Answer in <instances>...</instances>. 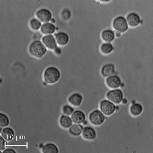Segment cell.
I'll return each instance as SVG.
<instances>
[{"label":"cell","instance_id":"1","mask_svg":"<svg viewBox=\"0 0 153 153\" xmlns=\"http://www.w3.org/2000/svg\"><path fill=\"white\" fill-rule=\"evenodd\" d=\"M47 51V50L45 45L39 40H35L33 42L30 46V54L38 58H40L44 56Z\"/></svg>","mask_w":153,"mask_h":153},{"label":"cell","instance_id":"2","mask_svg":"<svg viewBox=\"0 0 153 153\" xmlns=\"http://www.w3.org/2000/svg\"><path fill=\"white\" fill-rule=\"evenodd\" d=\"M61 76L59 70L55 67H49L45 71L44 79L48 83L53 84L57 82Z\"/></svg>","mask_w":153,"mask_h":153},{"label":"cell","instance_id":"3","mask_svg":"<svg viewBox=\"0 0 153 153\" xmlns=\"http://www.w3.org/2000/svg\"><path fill=\"white\" fill-rule=\"evenodd\" d=\"M113 27L115 30L120 33L127 31L129 26L127 20L123 16H118L113 21Z\"/></svg>","mask_w":153,"mask_h":153},{"label":"cell","instance_id":"4","mask_svg":"<svg viewBox=\"0 0 153 153\" xmlns=\"http://www.w3.org/2000/svg\"><path fill=\"white\" fill-rule=\"evenodd\" d=\"M107 97L112 103H115L116 104H119L123 101L124 95L120 89H117L108 92L107 94Z\"/></svg>","mask_w":153,"mask_h":153},{"label":"cell","instance_id":"5","mask_svg":"<svg viewBox=\"0 0 153 153\" xmlns=\"http://www.w3.org/2000/svg\"><path fill=\"white\" fill-rule=\"evenodd\" d=\"M89 120L93 125H101L105 120V117L103 113L98 110H94L89 114Z\"/></svg>","mask_w":153,"mask_h":153},{"label":"cell","instance_id":"6","mask_svg":"<svg viewBox=\"0 0 153 153\" xmlns=\"http://www.w3.org/2000/svg\"><path fill=\"white\" fill-rule=\"evenodd\" d=\"M116 106L109 100H103L100 103L101 112L106 115H110L114 112Z\"/></svg>","mask_w":153,"mask_h":153},{"label":"cell","instance_id":"7","mask_svg":"<svg viewBox=\"0 0 153 153\" xmlns=\"http://www.w3.org/2000/svg\"><path fill=\"white\" fill-rule=\"evenodd\" d=\"M36 16L38 20L42 22L45 23H49L52 19V14L50 11L47 9H41L37 11Z\"/></svg>","mask_w":153,"mask_h":153},{"label":"cell","instance_id":"8","mask_svg":"<svg viewBox=\"0 0 153 153\" xmlns=\"http://www.w3.org/2000/svg\"><path fill=\"white\" fill-rule=\"evenodd\" d=\"M106 83L109 87L113 89L118 88L122 84L120 78L116 75H112L108 76L106 79Z\"/></svg>","mask_w":153,"mask_h":153},{"label":"cell","instance_id":"9","mask_svg":"<svg viewBox=\"0 0 153 153\" xmlns=\"http://www.w3.org/2000/svg\"><path fill=\"white\" fill-rule=\"evenodd\" d=\"M42 41L45 47L48 49L55 50L57 48L56 39L53 35H45L42 38Z\"/></svg>","mask_w":153,"mask_h":153},{"label":"cell","instance_id":"10","mask_svg":"<svg viewBox=\"0 0 153 153\" xmlns=\"http://www.w3.org/2000/svg\"><path fill=\"white\" fill-rule=\"evenodd\" d=\"M126 20L128 24L132 27L137 26L141 22L139 15L135 13H131L128 14Z\"/></svg>","mask_w":153,"mask_h":153},{"label":"cell","instance_id":"11","mask_svg":"<svg viewBox=\"0 0 153 153\" xmlns=\"http://www.w3.org/2000/svg\"><path fill=\"white\" fill-rule=\"evenodd\" d=\"M71 118L73 122L75 124H81L85 122L86 116L83 112L76 110L72 114Z\"/></svg>","mask_w":153,"mask_h":153},{"label":"cell","instance_id":"12","mask_svg":"<svg viewBox=\"0 0 153 153\" xmlns=\"http://www.w3.org/2000/svg\"><path fill=\"white\" fill-rule=\"evenodd\" d=\"M42 33L45 35H51L55 32L56 27L53 24L51 23H47L42 25L40 28Z\"/></svg>","mask_w":153,"mask_h":153},{"label":"cell","instance_id":"13","mask_svg":"<svg viewBox=\"0 0 153 153\" xmlns=\"http://www.w3.org/2000/svg\"><path fill=\"white\" fill-rule=\"evenodd\" d=\"M82 135L84 138L88 140L95 139L97 135L96 131L91 127H85L84 128Z\"/></svg>","mask_w":153,"mask_h":153},{"label":"cell","instance_id":"14","mask_svg":"<svg viewBox=\"0 0 153 153\" xmlns=\"http://www.w3.org/2000/svg\"><path fill=\"white\" fill-rule=\"evenodd\" d=\"M55 36L56 37V42L59 45H66L69 42V36L65 32H59L55 34Z\"/></svg>","mask_w":153,"mask_h":153},{"label":"cell","instance_id":"15","mask_svg":"<svg viewBox=\"0 0 153 153\" xmlns=\"http://www.w3.org/2000/svg\"><path fill=\"white\" fill-rule=\"evenodd\" d=\"M83 100V97L79 94L75 93L70 96L68 101L70 104L75 106L81 105Z\"/></svg>","mask_w":153,"mask_h":153},{"label":"cell","instance_id":"16","mask_svg":"<svg viewBox=\"0 0 153 153\" xmlns=\"http://www.w3.org/2000/svg\"><path fill=\"white\" fill-rule=\"evenodd\" d=\"M114 65L113 64H108L105 65L102 68V74L103 76H110L114 73Z\"/></svg>","mask_w":153,"mask_h":153},{"label":"cell","instance_id":"17","mask_svg":"<svg viewBox=\"0 0 153 153\" xmlns=\"http://www.w3.org/2000/svg\"><path fill=\"white\" fill-rule=\"evenodd\" d=\"M83 130V127L81 125L75 124L72 125L71 127H70L69 132L71 135L75 136H78L82 134Z\"/></svg>","mask_w":153,"mask_h":153},{"label":"cell","instance_id":"18","mask_svg":"<svg viewBox=\"0 0 153 153\" xmlns=\"http://www.w3.org/2000/svg\"><path fill=\"white\" fill-rule=\"evenodd\" d=\"M114 31L110 30H106L102 33V37L103 40L110 43L113 41L115 38Z\"/></svg>","mask_w":153,"mask_h":153},{"label":"cell","instance_id":"19","mask_svg":"<svg viewBox=\"0 0 153 153\" xmlns=\"http://www.w3.org/2000/svg\"><path fill=\"white\" fill-rule=\"evenodd\" d=\"M1 136L6 140L10 141L14 137V131L10 128H5L2 130Z\"/></svg>","mask_w":153,"mask_h":153},{"label":"cell","instance_id":"20","mask_svg":"<svg viewBox=\"0 0 153 153\" xmlns=\"http://www.w3.org/2000/svg\"><path fill=\"white\" fill-rule=\"evenodd\" d=\"M73 122L71 118L68 115H62L60 119V124L61 126L66 129L71 127L73 125Z\"/></svg>","mask_w":153,"mask_h":153},{"label":"cell","instance_id":"21","mask_svg":"<svg viewBox=\"0 0 153 153\" xmlns=\"http://www.w3.org/2000/svg\"><path fill=\"white\" fill-rule=\"evenodd\" d=\"M42 152L44 153H58L59 150L55 144L48 143L42 148Z\"/></svg>","mask_w":153,"mask_h":153},{"label":"cell","instance_id":"22","mask_svg":"<svg viewBox=\"0 0 153 153\" xmlns=\"http://www.w3.org/2000/svg\"><path fill=\"white\" fill-rule=\"evenodd\" d=\"M143 111V106L139 104H134L131 107V113L134 116L139 115L142 113Z\"/></svg>","mask_w":153,"mask_h":153},{"label":"cell","instance_id":"23","mask_svg":"<svg viewBox=\"0 0 153 153\" xmlns=\"http://www.w3.org/2000/svg\"><path fill=\"white\" fill-rule=\"evenodd\" d=\"M101 50L104 54H109L113 50V46L110 43H104L101 46Z\"/></svg>","mask_w":153,"mask_h":153},{"label":"cell","instance_id":"24","mask_svg":"<svg viewBox=\"0 0 153 153\" xmlns=\"http://www.w3.org/2000/svg\"><path fill=\"white\" fill-rule=\"evenodd\" d=\"M31 28L35 31L40 29L42 26V22L36 19H33L30 21V23Z\"/></svg>","mask_w":153,"mask_h":153},{"label":"cell","instance_id":"25","mask_svg":"<svg viewBox=\"0 0 153 153\" xmlns=\"http://www.w3.org/2000/svg\"><path fill=\"white\" fill-rule=\"evenodd\" d=\"M9 120L7 115L0 113V126L1 127H7L9 125Z\"/></svg>","mask_w":153,"mask_h":153},{"label":"cell","instance_id":"26","mask_svg":"<svg viewBox=\"0 0 153 153\" xmlns=\"http://www.w3.org/2000/svg\"><path fill=\"white\" fill-rule=\"evenodd\" d=\"M62 110L63 112L65 113V114L67 115L68 116H70L73 113L74 111V109L69 105H65V106L63 107Z\"/></svg>","mask_w":153,"mask_h":153},{"label":"cell","instance_id":"27","mask_svg":"<svg viewBox=\"0 0 153 153\" xmlns=\"http://www.w3.org/2000/svg\"><path fill=\"white\" fill-rule=\"evenodd\" d=\"M71 12L70 11L68 10H63L62 13V18L64 20H67V19H69L70 17H71Z\"/></svg>","mask_w":153,"mask_h":153},{"label":"cell","instance_id":"28","mask_svg":"<svg viewBox=\"0 0 153 153\" xmlns=\"http://www.w3.org/2000/svg\"><path fill=\"white\" fill-rule=\"evenodd\" d=\"M6 141L2 136H0V150H4L5 148Z\"/></svg>","mask_w":153,"mask_h":153},{"label":"cell","instance_id":"29","mask_svg":"<svg viewBox=\"0 0 153 153\" xmlns=\"http://www.w3.org/2000/svg\"><path fill=\"white\" fill-rule=\"evenodd\" d=\"M3 153H16V152L13 149H7L3 151Z\"/></svg>","mask_w":153,"mask_h":153},{"label":"cell","instance_id":"30","mask_svg":"<svg viewBox=\"0 0 153 153\" xmlns=\"http://www.w3.org/2000/svg\"><path fill=\"white\" fill-rule=\"evenodd\" d=\"M116 34V35H117V36L120 37V33H119V32H116V34Z\"/></svg>","mask_w":153,"mask_h":153}]
</instances>
